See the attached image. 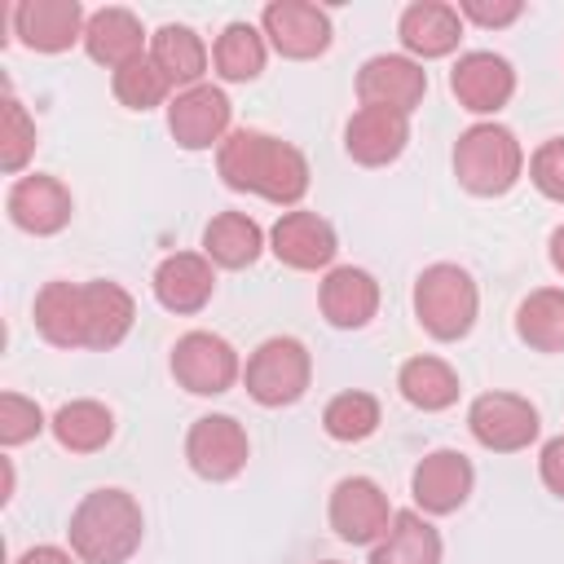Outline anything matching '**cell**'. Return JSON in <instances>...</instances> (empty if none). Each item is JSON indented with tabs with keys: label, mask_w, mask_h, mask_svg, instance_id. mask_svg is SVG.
Returning <instances> with one entry per match:
<instances>
[{
	"label": "cell",
	"mask_w": 564,
	"mask_h": 564,
	"mask_svg": "<svg viewBox=\"0 0 564 564\" xmlns=\"http://www.w3.org/2000/svg\"><path fill=\"white\" fill-rule=\"evenodd\" d=\"M84 48H88V57L97 66L119 70V66H128V62H137L145 53V26H141V18L132 9H119V4L97 9V13H88Z\"/></svg>",
	"instance_id": "obj_22"
},
{
	"label": "cell",
	"mask_w": 564,
	"mask_h": 564,
	"mask_svg": "<svg viewBox=\"0 0 564 564\" xmlns=\"http://www.w3.org/2000/svg\"><path fill=\"white\" fill-rule=\"evenodd\" d=\"M247 432L229 414H203L185 436V458L203 480H234L247 467Z\"/></svg>",
	"instance_id": "obj_11"
},
{
	"label": "cell",
	"mask_w": 564,
	"mask_h": 564,
	"mask_svg": "<svg viewBox=\"0 0 564 564\" xmlns=\"http://www.w3.org/2000/svg\"><path fill=\"white\" fill-rule=\"evenodd\" d=\"M35 330L53 348H84V291H79V282H44L40 286Z\"/></svg>",
	"instance_id": "obj_24"
},
{
	"label": "cell",
	"mask_w": 564,
	"mask_h": 564,
	"mask_svg": "<svg viewBox=\"0 0 564 564\" xmlns=\"http://www.w3.org/2000/svg\"><path fill=\"white\" fill-rule=\"evenodd\" d=\"M551 264H555V269L564 273V225H560V229L551 234Z\"/></svg>",
	"instance_id": "obj_40"
},
{
	"label": "cell",
	"mask_w": 564,
	"mask_h": 564,
	"mask_svg": "<svg viewBox=\"0 0 564 564\" xmlns=\"http://www.w3.org/2000/svg\"><path fill=\"white\" fill-rule=\"evenodd\" d=\"M397 35L405 44L410 57H445L458 48V35H463V18L454 4H441V0H414L401 22H397Z\"/></svg>",
	"instance_id": "obj_23"
},
{
	"label": "cell",
	"mask_w": 564,
	"mask_h": 564,
	"mask_svg": "<svg viewBox=\"0 0 564 564\" xmlns=\"http://www.w3.org/2000/svg\"><path fill=\"white\" fill-rule=\"evenodd\" d=\"M264 251V234L247 212H220L203 229V256L220 269H247Z\"/></svg>",
	"instance_id": "obj_25"
},
{
	"label": "cell",
	"mask_w": 564,
	"mask_h": 564,
	"mask_svg": "<svg viewBox=\"0 0 564 564\" xmlns=\"http://www.w3.org/2000/svg\"><path fill=\"white\" fill-rule=\"evenodd\" d=\"M467 427L471 436L494 449V454H516V449H529L538 441V410L529 397H516V392H485L471 401L467 410Z\"/></svg>",
	"instance_id": "obj_7"
},
{
	"label": "cell",
	"mask_w": 564,
	"mask_h": 564,
	"mask_svg": "<svg viewBox=\"0 0 564 564\" xmlns=\"http://www.w3.org/2000/svg\"><path fill=\"white\" fill-rule=\"evenodd\" d=\"M480 295L467 269L458 264H427L414 282V317L432 339H463L476 322Z\"/></svg>",
	"instance_id": "obj_4"
},
{
	"label": "cell",
	"mask_w": 564,
	"mask_h": 564,
	"mask_svg": "<svg viewBox=\"0 0 564 564\" xmlns=\"http://www.w3.org/2000/svg\"><path fill=\"white\" fill-rule=\"evenodd\" d=\"M172 375L194 397H220V392H229L238 383L242 361H238L229 339H220L212 330H189L172 348Z\"/></svg>",
	"instance_id": "obj_6"
},
{
	"label": "cell",
	"mask_w": 564,
	"mask_h": 564,
	"mask_svg": "<svg viewBox=\"0 0 564 564\" xmlns=\"http://www.w3.org/2000/svg\"><path fill=\"white\" fill-rule=\"evenodd\" d=\"M167 93H172V79L159 70V62L150 53H141L137 62L115 70V97L128 110H154V106L167 101Z\"/></svg>",
	"instance_id": "obj_32"
},
{
	"label": "cell",
	"mask_w": 564,
	"mask_h": 564,
	"mask_svg": "<svg viewBox=\"0 0 564 564\" xmlns=\"http://www.w3.org/2000/svg\"><path fill=\"white\" fill-rule=\"evenodd\" d=\"M326 564H335V560H326Z\"/></svg>",
	"instance_id": "obj_41"
},
{
	"label": "cell",
	"mask_w": 564,
	"mask_h": 564,
	"mask_svg": "<svg viewBox=\"0 0 564 564\" xmlns=\"http://www.w3.org/2000/svg\"><path fill=\"white\" fill-rule=\"evenodd\" d=\"M260 31L291 62H308V57L330 48V18H326V9L304 4V0H273L260 13Z\"/></svg>",
	"instance_id": "obj_12"
},
{
	"label": "cell",
	"mask_w": 564,
	"mask_h": 564,
	"mask_svg": "<svg viewBox=\"0 0 564 564\" xmlns=\"http://www.w3.org/2000/svg\"><path fill=\"white\" fill-rule=\"evenodd\" d=\"M70 551L84 564H123L141 546L145 516L128 489H93L70 511Z\"/></svg>",
	"instance_id": "obj_2"
},
{
	"label": "cell",
	"mask_w": 564,
	"mask_h": 564,
	"mask_svg": "<svg viewBox=\"0 0 564 564\" xmlns=\"http://www.w3.org/2000/svg\"><path fill=\"white\" fill-rule=\"evenodd\" d=\"M84 4L79 0H22L13 4V31L35 53H66L84 40Z\"/></svg>",
	"instance_id": "obj_16"
},
{
	"label": "cell",
	"mask_w": 564,
	"mask_h": 564,
	"mask_svg": "<svg viewBox=\"0 0 564 564\" xmlns=\"http://www.w3.org/2000/svg\"><path fill=\"white\" fill-rule=\"evenodd\" d=\"M31 154H35V123L22 110V101L9 93L4 110H0V167L4 172H22Z\"/></svg>",
	"instance_id": "obj_34"
},
{
	"label": "cell",
	"mask_w": 564,
	"mask_h": 564,
	"mask_svg": "<svg viewBox=\"0 0 564 564\" xmlns=\"http://www.w3.org/2000/svg\"><path fill=\"white\" fill-rule=\"evenodd\" d=\"M476 485V471L467 463V454L458 449H432L427 458H419L414 476H410V494H414V507L427 511V516H449L467 502Z\"/></svg>",
	"instance_id": "obj_15"
},
{
	"label": "cell",
	"mask_w": 564,
	"mask_h": 564,
	"mask_svg": "<svg viewBox=\"0 0 564 564\" xmlns=\"http://www.w3.org/2000/svg\"><path fill=\"white\" fill-rule=\"evenodd\" d=\"M70 555H75V551H62V546H48V542H44V546L22 551L18 564H70Z\"/></svg>",
	"instance_id": "obj_39"
},
{
	"label": "cell",
	"mask_w": 564,
	"mask_h": 564,
	"mask_svg": "<svg viewBox=\"0 0 564 564\" xmlns=\"http://www.w3.org/2000/svg\"><path fill=\"white\" fill-rule=\"evenodd\" d=\"M264 31H256L251 22H229L220 35H216V48H212V66L220 79L229 84H247L264 70Z\"/></svg>",
	"instance_id": "obj_30"
},
{
	"label": "cell",
	"mask_w": 564,
	"mask_h": 564,
	"mask_svg": "<svg viewBox=\"0 0 564 564\" xmlns=\"http://www.w3.org/2000/svg\"><path fill=\"white\" fill-rule=\"evenodd\" d=\"M48 427H53V436H57L62 449H70V454H97L115 436V414L101 401L79 397V401H66L48 419Z\"/></svg>",
	"instance_id": "obj_28"
},
{
	"label": "cell",
	"mask_w": 564,
	"mask_h": 564,
	"mask_svg": "<svg viewBox=\"0 0 564 564\" xmlns=\"http://www.w3.org/2000/svg\"><path fill=\"white\" fill-rule=\"evenodd\" d=\"M524 13L520 0H463L458 18H471L476 26H511Z\"/></svg>",
	"instance_id": "obj_37"
},
{
	"label": "cell",
	"mask_w": 564,
	"mask_h": 564,
	"mask_svg": "<svg viewBox=\"0 0 564 564\" xmlns=\"http://www.w3.org/2000/svg\"><path fill=\"white\" fill-rule=\"evenodd\" d=\"M216 291V269L198 251H176L154 269V300L167 313H198Z\"/></svg>",
	"instance_id": "obj_19"
},
{
	"label": "cell",
	"mask_w": 564,
	"mask_h": 564,
	"mask_svg": "<svg viewBox=\"0 0 564 564\" xmlns=\"http://www.w3.org/2000/svg\"><path fill=\"white\" fill-rule=\"evenodd\" d=\"M229 110L234 106L216 84H194L167 101V128L181 150H207L229 137Z\"/></svg>",
	"instance_id": "obj_10"
},
{
	"label": "cell",
	"mask_w": 564,
	"mask_h": 564,
	"mask_svg": "<svg viewBox=\"0 0 564 564\" xmlns=\"http://www.w3.org/2000/svg\"><path fill=\"white\" fill-rule=\"evenodd\" d=\"M317 304H322V317L339 330H361L375 313H379V282L366 273V269H330L322 291H317Z\"/></svg>",
	"instance_id": "obj_20"
},
{
	"label": "cell",
	"mask_w": 564,
	"mask_h": 564,
	"mask_svg": "<svg viewBox=\"0 0 564 564\" xmlns=\"http://www.w3.org/2000/svg\"><path fill=\"white\" fill-rule=\"evenodd\" d=\"M397 388L414 410H445L458 401V375L441 357H410L397 375Z\"/></svg>",
	"instance_id": "obj_31"
},
{
	"label": "cell",
	"mask_w": 564,
	"mask_h": 564,
	"mask_svg": "<svg viewBox=\"0 0 564 564\" xmlns=\"http://www.w3.org/2000/svg\"><path fill=\"white\" fill-rule=\"evenodd\" d=\"M269 247L291 269H326L339 251L330 220H322L317 212H282L269 234Z\"/></svg>",
	"instance_id": "obj_18"
},
{
	"label": "cell",
	"mask_w": 564,
	"mask_h": 564,
	"mask_svg": "<svg viewBox=\"0 0 564 564\" xmlns=\"http://www.w3.org/2000/svg\"><path fill=\"white\" fill-rule=\"evenodd\" d=\"M79 291H84V348L106 352V348L123 344V335L132 330V317H137L132 295L106 278L79 282Z\"/></svg>",
	"instance_id": "obj_21"
},
{
	"label": "cell",
	"mask_w": 564,
	"mask_h": 564,
	"mask_svg": "<svg viewBox=\"0 0 564 564\" xmlns=\"http://www.w3.org/2000/svg\"><path fill=\"white\" fill-rule=\"evenodd\" d=\"M529 181H533L546 198L564 203V137H551V141H542V145L533 150V159H529Z\"/></svg>",
	"instance_id": "obj_36"
},
{
	"label": "cell",
	"mask_w": 564,
	"mask_h": 564,
	"mask_svg": "<svg viewBox=\"0 0 564 564\" xmlns=\"http://www.w3.org/2000/svg\"><path fill=\"white\" fill-rule=\"evenodd\" d=\"M9 220L35 238H48L57 229L70 225V212H75V198L70 189L57 181V176H44V172H31V176H18L9 185Z\"/></svg>",
	"instance_id": "obj_14"
},
{
	"label": "cell",
	"mask_w": 564,
	"mask_h": 564,
	"mask_svg": "<svg viewBox=\"0 0 564 564\" xmlns=\"http://www.w3.org/2000/svg\"><path fill=\"white\" fill-rule=\"evenodd\" d=\"M370 564H441V533L419 511H397L392 529L370 546Z\"/></svg>",
	"instance_id": "obj_26"
},
{
	"label": "cell",
	"mask_w": 564,
	"mask_h": 564,
	"mask_svg": "<svg viewBox=\"0 0 564 564\" xmlns=\"http://www.w3.org/2000/svg\"><path fill=\"white\" fill-rule=\"evenodd\" d=\"M427 93V70L414 57L401 53H379L357 70V101L361 106H379V110H397V115H414L423 106Z\"/></svg>",
	"instance_id": "obj_9"
},
{
	"label": "cell",
	"mask_w": 564,
	"mask_h": 564,
	"mask_svg": "<svg viewBox=\"0 0 564 564\" xmlns=\"http://www.w3.org/2000/svg\"><path fill=\"white\" fill-rule=\"evenodd\" d=\"M150 57H154L159 70L172 79V88H176V84H181V88L203 84V70H207V44H203L189 26H181V22L159 26V31L150 35Z\"/></svg>",
	"instance_id": "obj_27"
},
{
	"label": "cell",
	"mask_w": 564,
	"mask_h": 564,
	"mask_svg": "<svg viewBox=\"0 0 564 564\" xmlns=\"http://www.w3.org/2000/svg\"><path fill=\"white\" fill-rule=\"evenodd\" d=\"M516 335L538 352H564V291L542 286L524 295L516 308Z\"/></svg>",
	"instance_id": "obj_29"
},
{
	"label": "cell",
	"mask_w": 564,
	"mask_h": 564,
	"mask_svg": "<svg viewBox=\"0 0 564 564\" xmlns=\"http://www.w3.org/2000/svg\"><path fill=\"white\" fill-rule=\"evenodd\" d=\"M392 502L370 476H344L330 489V529L352 546H375L392 529Z\"/></svg>",
	"instance_id": "obj_8"
},
{
	"label": "cell",
	"mask_w": 564,
	"mask_h": 564,
	"mask_svg": "<svg viewBox=\"0 0 564 564\" xmlns=\"http://www.w3.org/2000/svg\"><path fill=\"white\" fill-rule=\"evenodd\" d=\"M449 93L471 115H498L511 101V93H516V70H511L507 57H498L489 48H476V53H463L454 62Z\"/></svg>",
	"instance_id": "obj_13"
},
{
	"label": "cell",
	"mask_w": 564,
	"mask_h": 564,
	"mask_svg": "<svg viewBox=\"0 0 564 564\" xmlns=\"http://www.w3.org/2000/svg\"><path fill=\"white\" fill-rule=\"evenodd\" d=\"M538 471H542V485H546L555 498H564V436H555V441L542 445Z\"/></svg>",
	"instance_id": "obj_38"
},
{
	"label": "cell",
	"mask_w": 564,
	"mask_h": 564,
	"mask_svg": "<svg viewBox=\"0 0 564 564\" xmlns=\"http://www.w3.org/2000/svg\"><path fill=\"white\" fill-rule=\"evenodd\" d=\"M216 167H220V181L229 189L260 194V198H269L278 207H291V203H300L308 194V163H304V154L291 141L256 132V128L229 132L216 145Z\"/></svg>",
	"instance_id": "obj_1"
},
{
	"label": "cell",
	"mask_w": 564,
	"mask_h": 564,
	"mask_svg": "<svg viewBox=\"0 0 564 564\" xmlns=\"http://www.w3.org/2000/svg\"><path fill=\"white\" fill-rule=\"evenodd\" d=\"M524 172V150L516 141L511 128L502 123H471L458 141H454V176L463 189L494 198L507 194Z\"/></svg>",
	"instance_id": "obj_3"
},
{
	"label": "cell",
	"mask_w": 564,
	"mask_h": 564,
	"mask_svg": "<svg viewBox=\"0 0 564 564\" xmlns=\"http://www.w3.org/2000/svg\"><path fill=\"white\" fill-rule=\"evenodd\" d=\"M405 141H410V119L397 110H379V106L352 110L344 128V150L361 167H388L392 159H401Z\"/></svg>",
	"instance_id": "obj_17"
},
{
	"label": "cell",
	"mask_w": 564,
	"mask_h": 564,
	"mask_svg": "<svg viewBox=\"0 0 564 564\" xmlns=\"http://www.w3.org/2000/svg\"><path fill=\"white\" fill-rule=\"evenodd\" d=\"M322 427L335 441H366L379 427V401L370 392H357V388L352 392H339V397L326 401Z\"/></svg>",
	"instance_id": "obj_33"
},
{
	"label": "cell",
	"mask_w": 564,
	"mask_h": 564,
	"mask_svg": "<svg viewBox=\"0 0 564 564\" xmlns=\"http://www.w3.org/2000/svg\"><path fill=\"white\" fill-rule=\"evenodd\" d=\"M44 410L31 401V397H18V392H4L0 397V441L4 445H22V441H35L44 432Z\"/></svg>",
	"instance_id": "obj_35"
},
{
	"label": "cell",
	"mask_w": 564,
	"mask_h": 564,
	"mask_svg": "<svg viewBox=\"0 0 564 564\" xmlns=\"http://www.w3.org/2000/svg\"><path fill=\"white\" fill-rule=\"evenodd\" d=\"M242 379H247V392H251L256 405H269V410L291 405L308 392V379H313L308 348L291 335H273L247 357Z\"/></svg>",
	"instance_id": "obj_5"
}]
</instances>
